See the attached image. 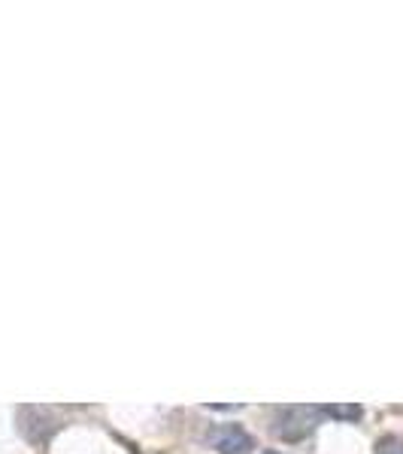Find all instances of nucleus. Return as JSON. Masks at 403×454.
Segmentation results:
<instances>
[{
  "mask_svg": "<svg viewBox=\"0 0 403 454\" xmlns=\"http://www.w3.org/2000/svg\"><path fill=\"white\" fill-rule=\"evenodd\" d=\"M321 409H312V406H285L280 409L276 415V436L282 442H297V439L310 436L316 430V421H319Z\"/></svg>",
  "mask_w": 403,
  "mask_h": 454,
  "instance_id": "nucleus-1",
  "label": "nucleus"
},
{
  "mask_svg": "<svg viewBox=\"0 0 403 454\" xmlns=\"http://www.w3.org/2000/svg\"><path fill=\"white\" fill-rule=\"evenodd\" d=\"M209 442L216 445L218 454H249L255 449L252 436H249L243 427H237V424H222V427H216L209 434Z\"/></svg>",
  "mask_w": 403,
  "mask_h": 454,
  "instance_id": "nucleus-2",
  "label": "nucleus"
},
{
  "mask_svg": "<svg viewBox=\"0 0 403 454\" xmlns=\"http://www.w3.org/2000/svg\"><path fill=\"white\" fill-rule=\"evenodd\" d=\"M321 412L331 415L336 421H358L364 415V409L358 406V403H340V406H325Z\"/></svg>",
  "mask_w": 403,
  "mask_h": 454,
  "instance_id": "nucleus-3",
  "label": "nucleus"
},
{
  "mask_svg": "<svg viewBox=\"0 0 403 454\" xmlns=\"http://www.w3.org/2000/svg\"><path fill=\"white\" fill-rule=\"evenodd\" d=\"M376 454H403V439H398V436H383L376 442Z\"/></svg>",
  "mask_w": 403,
  "mask_h": 454,
  "instance_id": "nucleus-4",
  "label": "nucleus"
}]
</instances>
